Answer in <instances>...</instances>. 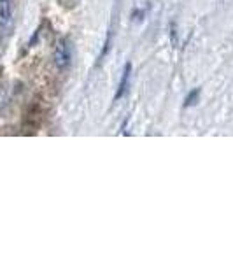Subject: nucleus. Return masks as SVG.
<instances>
[{"label": "nucleus", "mask_w": 233, "mask_h": 263, "mask_svg": "<svg viewBox=\"0 0 233 263\" xmlns=\"http://www.w3.org/2000/svg\"><path fill=\"white\" fill-rule=\"evenodd\" d=\"M70 60H72L70 42L67 39H60L56 44V49H54V65L60 70H65L70 65Z\"/></svg>", "instance_id": "nucleus-1"}, {"label": "nucleus", "mask_w": 233, "mask_h": 263, "mask_svg": "<svg viewBox=\"0 0 233 263\" xmlns=\"http://www.w3.org/2000/svg\"><path fill=\"white\" fill-rule=\"evenodd\" d=\"M130 76H132V63L126 62L125 69H123V74H121L120 86H118V91H116V95H114V100H120L121 97H125V93L128 91V86H130Z\"/></svg>", "instance_id": "nucleus-2"}, {"label": "nucleus", "mask_w": 233, "mask_h": 263, "mask_svg": "<svg viewBox=\"0 0 233 263\" xmlns=\"http://www.w3.org/2000/svg\"><path fill=\"white\" fill-rule=\"evenodd\" d=\"M12 0H0V30H6L11 23Z\"/></svg>", "instance_id": "nucleus-3"}, {"label": "nucleus", "mask_w": 233, "mask_h": 263, "mask_svg": "<svg viewBox=\"0 0 233 263\" xmlns=\"http://www.w3.org/2000/svg\"><path fill=\"white\" fill-rule=\"evenodd\" d=\"M200 88H195L193 91L188 93V97H186L184 100V107H191V105H197L198 104V99H200Z\"/></svg>", "instance_id": "nucleus-4"}, {"label": "nucleus", "mask_w": 233, "mask_h": 263, "mask_svg": "<svg viewBox=\"0 0 233 263\" xmlns=\"http://www.w3.org/2000/svg\"><path fill=\"white\" fill-rule=\"evenodd\" d=\"M170 41L173 46H177V28H176V21H170Z\"/></svg>", "instance_id": "nucleus-5"}]
</instances>
